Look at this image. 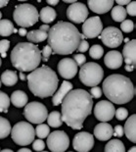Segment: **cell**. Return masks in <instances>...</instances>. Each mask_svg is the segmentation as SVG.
<instances>
[{
  "instance_id": "6da1fadb",
  "label": "cell",
  "mask_w": 136,
  "mask_h": 152,
  "mask_svg": "<svg viewBox=\"0 0 136 152\" xmlns=\"http://www.w3.org/2000/svg\"><path fill=\"white\" fill-rule=\"evenodd\" d=\"M62 121L73 129L80 130L83 122L92 113L93 99L84 89H73L62 101Z\"/></svg>"
},
{
  "instance_id": "7a4b0ae2",
  "label": "cell",
  "mask_w": 136,
  "mask_h": 152,
  "mask_svg": "<svg viewBox=\"0 0 136 152\" xmlns=\"http://www.w3.org/2000/svg\"><path fill=\"white\" fill-rule=\"evenodd\" d=\"M84 35L73 24L60 21L48 31V45L52 53L59 55H69L77 49Z\"/></svg>"
},
{
  "instance_id": "3957f363",
  "label": "cell",
  "mask_w": 136,
  "mask_h": 152,
  "mask_svg": "<svg viewBox=\"0 0 136 152\" xmlns=\"http://www.w3.org/2000/svg\"><path fill=\"white\" fill-rule=\"evenodd\" d=\"M28 88L33 95L40 98L53 96L57 91L59 79L56 72L47 66L36 68L27 76Z\"/></svg>"
},
{
  "instance_id": "277c9868",
  "label": "cell",
  "mask_w": 136,
  "mask_h": 152,
  "mask_svg": "<svg viewBox=\"0 0 136 152\" xmlns=\"http://www.w3.org/2000/svg\"><path fill=\"white\" fill-rule=\"evenodd\" d=\"M104 94L110 102L116 104H125L133 99L135 87L127 77L114 74L107 77L103 82Z\"/></svg>"
},
{
  "instance_id": "5b68a950",
  "label": "cell",
  "mask_w": 136,
  "mask_h": 152,
  "mask_svg": "<svg viewBox=\"0 0 136 152\" xmlns=\"http://www.w3.org/2000/svg\"><path fill=\"white\" fill-rule=\"evenodd\" d=\"M41 61V51L37 45L31 42H20L11 51V63L21 73L32 72Z\"/></svg>"
},
{
  "instance_id": "8992f818",
  "label": "cell",
  "mask_w": 136,
  "mask_h": 152,
  "mask_svg": "<svg viewBox=\"0 0 136 152\" xmlns=\"http://www.w3.org/2000/svg\"><path fill=\"white\" fill-rule=\"evenodd\" d=\"M13 18L18 26L27 28L36 24L39 20V14L33 5L23 3L16 6L15 11L13 13Z\"/></svg>"
},
{
  "instance_id": "52a82bcc",
  "label": "cell",
  "mask_w": 136,
  "mask_h": 152,
  "mask_svg": "<svg viewBox=\"0 0 136 152\" xmlns=\"http://www.w3.org/2000/svg\"><path fill=\"white\" fill-rule=\"evenodd\" d=\"M104 71L99 64L94 62L85 63L79 71V80L84 86L94 87L102 82Z\"/></svg>"
},
{
  "instance_id": "ba28073f",
  "label": "cell",
  "mask_w": 136,
  "mask_h": 152,
  "mask_svg": "<svg viewBox=\"0 0 136 152\" xmlns=\"http://www.w3.org/2000/svg\"><path fill=\"white\" fill-rule=\"evenodd\" d=\"M11 137L16 144L25 146L33 142L35 132L33 127L27 122L17 123L11 130Z\"/></svg>"
},
{
  "instance_id": "9c48e42d",
  "label": "cell",
  "mask_w": 136,
  "mask_h": 152,
  "mask_svg": "<svg viewBox=\"0 0 136 152\" xmlns=\"http://www.w3.org/2000/svg\"><path fill=\"white\" fill-rule=\"evenodd\" d=\"M24 116L28 122L39 125L42 124L45 120H47L48 111L45 105H43L42 103L32 101L25 106Z\"/></svg>"
},
{
  "instance_id": "30bf717a",
  "label": "cell",
  "mask_w": 136,
  "mask_h": 152,
  "mask_svg": "<svg viewBox=\"0 0 136 152\" xmlns=\"http://www.w3.org/2000/svg\"><path fill=\"white\" fill-rule=\"evenodd\" d=\"M47 146L52 152H65L70 146V138L63 131L52 132L47 137Z\"/></svg>"
},
{
  "instance_id": "8fae6325",
  "label": "cell",
  "mask_w": 136,
  "mask_h": 152,
  "mask_svg": "<svg viewBox=\"0 0 136 152\" xmlns=\"http://www.w3.org/2000/svg\"><path fill=\"white\" fill-rule=\"evenodd\" d=\"M99 37L102 40V42L110 48L119 47L124 41L122 33L119 31V28L116 27H108L104 28Z\"/></svg>"
},
{
  "instance_id": "7c38bea8",
  "label": "cell",
  "mask_w": 136,
  "mask_h": 152,
  "mask_svg": "<svg viewBox=\"0 0 136 152\" xmlns=\"http://www.w3.org/2000/svg\"><path fill=\"white\" fill-rule=\"evenodd\" d=\"M88 17V8L85 4L76 2L71 4L67 9V18L76 24L84 23Z\"/></svg>"
},
{
  "instance_id": "4fadbf2b",
  "label": "cell",
  "mask_w": 136,
  "mask_h": 152,
  "mask_svg": "<svg viewBox=\"0 0 136 152\" xmlns=\"http://www.w3.org/2000/svg\"><path fill=\"white\" fill-rule=\"evenodd\" d=\"M115 106L112 102L108 100H102L96 103L94 107V115L97 120L102 123H107L114 118L115 116Z\"/></svg>"
},
{
  "instance_id": "5bb4252c",
  "label": "cell",
  "mask_w": 136,
  "mask_h": 152,
  "mask_svg": "<svg viewBox=\"0 0 136 152\" xmlns=\"http://www.w3.org/2000/svg\"><path fill=\"white\" fill-rule=\"evenodd\" d=\"M73 146L79 152H88L94 146V137L87 132H80L74 135Z\"/></svg>"
},
{
  "instance_id": "9a60e30c",
  "label": "cell",
  "mask_w": 136,
  "mask_h": 152,
  "mask_svg": "<svg viewBox=\"0 0 136 152\" xmlns=\"http://www.w3.org/2000/svg\"><path fill=\"white\" fill-rule=\"evenodd\" d=\"M103 31V25L99 17H91L86 19L82 25V33L84 37L94 38L99 37Z\"/></svg>"
},
{
  "instance_id": "2e32d148",
  "label": "cell",
  "mask_w": 136,
  "mask_h": 152,
  "mask_svg": "<svg viewBox=\"0 0 136 152\" xmlns=\"http://www.w3.org/2000/svg\"><path fill=\"white\" fill-rule=\"evenodd\" d=\"M122 58L125 61V70L132 72L136 65V40L132 39L126 42L122 50Z\"/></svg>"
},
{
  "instance_id": "e0dca14e",
  "label": "cell",
  "mask_w": 136,
  "mask_h": 152,
  "mask_svg": "<svg viewBox=\"0 0 136 152\" xmlns=\"http://www.w3.org/2000/svg\"><path fill=\"white\" fill-rule=\"evenodd\" d=\"M58 72L64 79L71 80L76 75L77 65L72 58H64L58 64Z\"/></svg>"
},
{
  "instance_id": "ac0fdd59",
  "label": "cell",
  "mask_w": 136,
  "mask_h": 152,
  "mask_svg": "<svg viewBox=\"0 0 136 152\" xmlns=\"http://www.w3.org/2000/svg\"><path fill=\"white\" fill-rule=\"evenodd\" d=\"M114 2L113 0H89L88 7L96 14H104L113 8Z\"/></svg>"
},
{
  "instance_id": "d6986e66",
  "label": "cell",
  "mask_w": 136,
  "mask_h": 152,
  "mask_svg": "<svg viewBox=\"0 0 136 152\" xmlns=\"http://www.w3.org/2000/svg\"><path fill=\"white\" fill-rule=\"evenodd\" d=\"M122 61H124V58H122L121 53L116 50L109 51L104 57L105 65L109 69H113V70L119 69L122 65Z\"/></svg>"
},
{
  "instance_id": "ffe728a7",
  "label": "cell",
  "mask_w": 136,
  "mask_h": 152,
  "mask_svg": "<svg viewBox=\"0 0 136 152\" xmlns=\"http://www.w3.org/2000/svg\"><path fill=\"white\" fill-rule=\"evenodd\" d=\"M113 128L108 123H100L94 128V137L101 141H107L112 137Z\"/></svg>"
},
{
  "instance_id": "44dd1931",
  "label": "cell",
  "mask_w": 136,
  "mask_h": 152,
  "mask_svg": "<svg viewBox=\"0 0 136 152\" xmlns=\"http://www.w3.org/2000/svg\"><path fill=\"white\" fill-rule=\"evenodd\" d=\"M73 83L68 82V80H64L62 83V85L59 87V89L54 93L53 97H52V103L54 106H58L62 103L63 99L66 97V95L70 91L73 90Z\"/></svg>"
},
{
  "instance_id": "7402d4cb",
  "label": "cell",
  "mask_w": 136,
  "mask_h": 152,
  "mask_svg": "<svg viewBox=\"0 0 136 152\" xmlns=\"http://www.w3.org/2000/svg\"><path fill=\"white\" fill-rule=\"evenodd\" d=\"M124 132L131 142H136V115L133 114L130 117L127 118V121L125 122Z\"/></svg>"
},
{
  "instance_id": "603a6c76",
  "label": "cell",
  "mask_w": 136,
  "mask_h": 152,
  "mask_svg": "<svg viewBox=\"0 0 136 152\" xmlns=\"http://www.w3.org/2000/svg\"><path fill=\"white\" fill-rule=\"evenodd\" d=\"M10 101L15 107L21 108V107H25L28 104V97L27 93L24 92L23 90H16V91H14L11 94Z\"/></svg>"
},
{
  "instance_id": "cb8c5ba5",
  "label": "cell",
  "mask_w": 136,
  "mask_h": 152,
  "mask_svg": "<svg viewBox=\"0 0 136 152\" xmlns=\"http://www.w3.org/2000/svg\"><path fill=\"white\" fill-rule=\"evenodd\" d=\"M39 14L40 20L44 23V24H49L52 23L57 17V13L55 11V9H53L50 6H46L41 9V11L38 13Z\"/></svg>"
},
{
  "instance_id": "d4e9b609",
  "label": "cell",
  "mask_w": 136,
  "mask_h": 152,
  "mask_svg": "<svg viewBox=\"0 0 136 152\" xmlns=\"http://www.w3.org/2000/svg\"><path fill=\"white\" fill-rule=\"evenodd\" d=\"M19 80L18 74L11 70H6L1 75V83L6 86H13L17 83Z\"/></svg>"
},
{
  "instance_id": "484cf974",
  "label": "cell",
  "mask_w": 136,
  "mask_h": 152,
  "mask_svg": "<svg viewBox=\"0 0 136 152\" xmlns=\"http://www.w3.org/2000/svg\"><path fill=\"white\" fill-rule=\"evenodd\" d=\"M48 37V33L42 31L40 30H33L31 31H28L27 34V38L31 43H37L42 42L46 40Z\"/></svg>"
},
{
  "instance_id": "4316f807",
  "label": "cell",
  "mask_w": 136,
  "mask_h": 152,
  "mask_svg": "<svg viewBox=\"0 0 136 152\" xmlns=\"http://www.w3.org/2000/svg\"><path fill=\"white\" fill-rule=\"evenodd\" d=\"M105 152H125L124 144L119 140H112L106 144Z\"/></svg>"
},
{
  "instance_id": "83f0119b",
  "label": "cell",
  "mask_w": 136,
  "mask_h": 152,
  "mask_svg": "<svg viewBox=\"0 0 136 152\" xmlns=\"http://www.w3.org/2000/svg\"><path fill=\"white\" fill-rule=\"evenodd\" d=\"M48 126L52 128H59L63 125L62 115L58 111H52L47 117Z\"/></svg>"
},
{
  "instance_id": "f1b7e54d",
  "label": "cell",
  "mask_w": 136,
  "mask_h": 152,
  "mask_svg": "<svg viewBox=\"0 0 136 152\" xmlns=\"http://www.w3.org/2000/svg\"><path fill=\"white\" fill-rule=\"evenodd\" d=\"M14 25L10 20H7V19L0 20V35L9 37L14 33Z\"/></svg>"
},
{
  "instance_id": "f546056e",
  "label": "cell",
  "mask_w": 136,
  "mask_h": 152,
  "mask_svg": "<svg viewBox=\"0 0 136 152\" xmlns=\"http://www.w3.org/2000/svg\"><path fill=\"white\" fill-rule=\"evenodd\" d=\"M111 16H112L113 20L116 22H124L126 18L125 8H124L122 6H119V5L115 6V7L112 8Z\"/></svg>"
},
{
  "instance_id": "4dcf8cb0",
  "label": "cell",
  "mask_w": 136,
  "mask_h": 152,
  "mask_svg": "<svg viewBox=\"0 0 136 152\" xmlns=\"http://www.w3.org/2000/svg\"><path fill=\"white\" fill-rule=\"evenodd\" d=\"M12 130L10 122L7 119L0 117V140L7 137Z\"/></svg>"
},
{
  "instance_id": "1f68e13d",
  "label": "cell",
  "mask_w": 136,
  "mask_h": 152,
  "mask_svg": "<svg viewBox=\"0 0 136 152\" xmlns=\"http://www.w3.org/2000/svg\"><path fill=\"white\" fill-rule=\"evenodd\" d=\"M34 132H35V135H37V137H39V140H42V138H45L49 135L50 129L48 125L39 124L34 130Z\"/></svg>"
},
{
  "instance_id": "d6a6232c",
  "label": "cell",
  "mask_w": 136,
  "mask_h": 152,
  "mask_svg": "<svg viewBox=\"0 0 136 152\" xmlns=\"http://www.w3.org/2000/svg\"><path fill=\"white\" fill-rule=\"evenodd\" d=\"M10 102V97L5 92L0 91V112H8Z\"/></svg>"
},
{
  "instance_id": "836d02e7",
  "label": "cell",
  "mask_w": 136,
  "mask_h": 152,
  "mask_svg": "<svg viewBox=\"0 0 136 152\" xmlns=\"http://www.w3.org/2000/svg\"><path fill=\"white\" fill-rule=\"evenodd\" d=\"M103 54H104V48L99 44L93 45V46H91V48L89 49L90 57L93 58V59H95V60L100 59V58L103 56Z\"/></svg>"
},
{
  "instance_id": "e575fe53",
  "label": "cell",
  "mask_w": 136,
  "mask_h": 152,
  "mask_svg": "<svg viewBox=\"0 0 136 152\" xmlns=\"http://www.w3.org/2000/svg\"><path fill=\"white\" fill-rule=\"evenodd\" d=\"M134 28V24L133 22L131 20H124V22H121V30L124 31V33H131Z\"/></svg>"
},
{
  "instance_id": "d590c367",
  "label": "cell",
  "mask_w": 136,
  "mask_h": 152,
  "mask_svg": "<svg viewBox=\"0 0 136 152\" xmlns=\"http://www.w3.org/2000/svg\"><path fill=\"white\" fill-rule=\"evenodd\" d=\"M9 47H10V41L7 39L0 40V54H1L2 58H5L7 56L6 52L9 50Z\"/></svg>"
},
{
  "instance_id": "8d00e7d4",
  "label": "cell",
  "mask_w": 136,
  "mask_h": 152,
  "mask_svg": "<svg viewBox=\"0 0 136 152\" xmlns=\"http://www.w3.org/2000/svg\"><path fill=\"white\" fill-rule=\"evenodd\" d=\"M115 116L116 117V119L119 120V121H124V120H125L126 118H127V116H128L127 109H125L124 107L119 108L118 110H116Z\"/></svg>"
},
{
  "instance_id": "74e56055",
  "label": "cell",
  "mask_w": 136,
  "mask_h": 152,
  "mask_svg": "<svg viewBox=\"0 0 136 152\" xmlns=\"http://www.w3.org/2000/svg\"><path fill=\"white\" fill-rule=\"evenodd\" d=\"M51 54H52V49H51V47L49 45L44 46L43 49L41 51V60L43 61V62H47V61L49 60Z\"/></svg>"
},
{
  "instance_id": "f35d334b",
  "label": "cell",
  "mask_w": 136,
  "mask_h": 152,
  "mask_svg": "<svg viewBox=\"0 0 136 152\" xmlns=\"http://www.w3.org/2000/svg\"><path fill=\"white\" fill-rule=\"evenodd\" d=\"M32 148L33 150L37 151V152H41L44 150L45 148V143L44 141L42 140H33V144H32Z\"/></svg>"
},
{
  "instance_id": "ab89813d",
  "label": "cell",
  "mask_w": 136,
  "mask_h": 152,
  "mask_svg": "<svg viewBox=\"0 0 136 152\" xmlns=\"http://www.w3.org/2000/svg\"><path fill=\"white\" fill-rule=\"evenodd\" d=\"M126 11V14L132 16V17H134L136 15V3L135 1H130L127 4V7L125 9Z\"/></svg>"
},
{
  "instance_id": "60d3db41",
  "label": "cell",
  "mask_w": 136,
  "mask_h": 152,
  "mask_svg": "<svg viewBox=\"0 0 136 152\" xmlns=\"http://www.w3.org/2000/svg\"><path fill=\"white\" fill-rule=\"evenodd\" d=\"M77 66H82L84 64L86 63V57L84 56L83 54H76L73 56V59Z\"/></svg>"
},
{
  "instance_id": "b9f144b4",
  "label": "cell",
  "mask_w": 136,
  "mask_h": 152,
  "mask_svg": "<svg viewBox=\"0 0 136 152\" xmlns=\"http://www.w3.org/2000/svg\"><path fill=\"white\" fill-rule=\"evenodd\" d=\"M102 89L100 88L98 86H94L92 87L91 89H90V93L89 94L91 95V97H94V98H100L102 96Z\"/></svg>"
},
{
  "instance_id": "7bdbcfd3",
  "label": "cell",
  "mask_w": 136,
  "mask_h": 152,
  "mask_svg": "<svg viewBox=\"0 0 136 152\" xmlns=\"http://www.w3.org/2000/svg\"><path fill=\"white\" fill-rule=\"evenodd\" d=\"M88 48H89V44H88V42H87V40L82 39L81 41H80V43H79L76 50H79V52L83 53V52H85V51L88 50Z\"/></svg>"
},
{
  "instance_id": "ee69618b",
  "label": "cell",
  "mask_w": 136,
  "mask_h": 152,
  "mask_svg": "<svg viewBox=\"0 0 136 152\" xmlns=\"http://www.w3.org/2000/svg\"><path fill=\"white\" fill-rule=\"evenodd\" d=\"M124 134V128L121 127V126H116L115 129H113V135H115V137H121L122 135Z\"/></svg>"
},
{
  "instance_id": "f6af8a7d",
  "label": "cell",
  "mask_w": 136,
  "mask_h": 152,
  "mask_svg": "<svg viewBox=\"0 0 136 152\" xmlns=\"http://www.w3.org/2000/svg\"><path fill=\"white\" fill-rule=\"evenodd\" d=\"M129 2H130L129 0H116L118 5L119 6H122V7H124V5H127Z\"/></svg>"
},
{
  "instance_id": "bcb514c9",
  "label": "cell",
  "mask_w": 136,
  "mask_h": 152,
  "mask_svg": "<svg viewBox=\"0 0 136 152\" xmlns=\"http://www.w3.org/2000/svg\"><path fill=\"white\" fill-rule=\"evenodd\" d=\"M18 34H20L21 37H25V35H27V34H28V31H27V30H25V28H19V31H18Z\"/></svg>"
},
{
  "instance_id": "7dc6e473",
  "label": "cell",
  "mask_w": 136,
  "mask_h": 152,
  "mask_svg": "<svg viewBox=\"0 0 136 152\" xmlns=\"http://www.w3.org/2000/svg\"><path fill=\"white\" fill-rule=\"evenodd\" d=\"M39 30L42 31H46V33H48L50 30V28H49V25H42L41 27L39 28Z\"/></svg>"
},
{
  "instance_id": "c3c4849f",
  "label": "cell",
  "mask_w": 136,
  "mask_h": 152,
  "mask_svg": "<svg viewBox=\"0 0 136 152\" xmlns=\"http://www.w3.org/2000/svg\"><path fill=\"white\" fill-rule=\"evenodd\" d=\"M47 3L50 6H55V5H57L58 3H59V1H58V0H47Z\"/></svg>"
},
{
  "instance_id": "681fc988",
  "label": "cell",
  "mask_w": 136,
  "mask_h": 152,
  "mask_svg": "<svg viewBox=\"0 0 136 152\" xmlns=\"http://www.w3.org/2000/svg\"><path fill=\"white\" fill-rule=\"evenodd\" d=\"M6 5H8V0H0V8L5 7Z\"/></svg>"
},
{
  "instance_id": "f907efd6",
  "label": "cell",
  "mask_w": 136,
  "mask_h": 152,
  "mask_svg": "<svg viewBox=\"0 0 136 152\" xmlns=\"http://www.w3.org/2000/svg\"><path fill=\"white\" fill-rule=\"evenodd\" d=\"M18 152H32V151L28 149V148H21V149L18 150Z\"/></svg>"
},
{
  "instance_id": "816d5d0a",
  "label": "cell",
  "mask_w": 136,
  "mask_h": 152,
  "mask_svg": "<svg viewBox=\"0 0 136 152\" xmlns=\"http://www.w3.org/2000/svg\"><path fill=\"white\" fill-rule=\"evenodd\" d=\"M76 0H64V3H71V4H73L76 3Z\"/></svg>"
},
{
  "instance_id": "f5cc1de1",
  "label": "cell",
  "mask_w": 136,
  "mask_h": 152,
  "mask_svg": "<svg viewBox=\"0 0 136 152\" xmlns=\"http://www.w3.org/2000/svg\"><path fill=\"white\" fill-rule=\"evenodd\" d=\"M20 79L22 80H25V74L24 73H21L20 72Z\"/></svg>"
},
{
  "instance_id": "db71d44e",
  "label": "cell",
  "mask_w": 136,
  "mask_h": 152,
  "mask_svg": "<svg viewBox=\"0 0 136 152\" xmlns=\"http://www.w3.org/2000/svg\"><path fill=\"white\" fill-rule=\"evenodd\" d=\"M128 152H136V147L133 146V147H131L130 149L128 150Z\"/></svg>"
},
{
  "instance_id": "11a10c76",
  "label": "cell",
  "mask_w": 136,
  "mask_h": 152,
  "mask_svg": "<svg viewBox=\"0 0 136 152\" xmlns=\"http://www.w3.org/2000/svg\"><path fill=\"white\" fill-rule=\"evenodd\" d=\"M0 152H14V151L11 150V149H3V150H1Z\"/></svg>"
},
{
  "instance_id": "9f6ffc18",
  "label": "cell",
  "mask_w": 136,
  "mask_h": 152,
  "mask_svg": "<svg viewBox=\"0 0 136 152\" xmlns=\"http://www.w3.org/2000/svg\"><path fill=\"white\" fill-rule=\"evenodd\" d=\"M129 40H130V39H129V38H125V39H124V42L126 43V42H128V41H129Z\"/></svg>"
},
{
  "instance_id": "6f0895ef",
  "label": "cell",
  "mask_w": 136,
  "mask_h": 152,
  "mask_svg": "<svg viewBox=\"0 0 136 152\" xmlns=\"http://www.w3.org/2000/svg\"><path fill=\"white\" fill-rule=\"evenodd\" d=\"M1 18H2V13L0 12V20H1Z\"/></svg>"
},
{
  "instance_id": "680465c9",
  "label": "cell",
  "mask_w": 136,
  "mask_h": 152,
  "mask_svg": "<svg viewBox=\"0 0 136 152\" xmlns=\"http://www.w3.org/2000/svg\"><path fill=\"white\" fill-rule=\"evenodd\" d=\"M1 63H2V61H1V57H0V66H1Z\"/></svg>"
},
{
  "instance_id": "91938a15",
  "label": "cell",
  "mask_w": 136,
  "mask_h": 152,
  "mask_svg": "<svg viewBox=\"0 0 136 152\" xmlns=\"http://www.w3.org/2000/svg\"><path fill=\"white\" fill-rule=\"evenodd\" d=\"M1 83H1V80H0V87H1Z\"/></svg>"
},
{
  "instance_id": "94428289",
  "label": "cell",
  "mask_w": 136,
  "mask_h": 152,
  "mask_svg": "<svg viewBox=\"0 0 136 152\" xmlns=\"http://www.w3.org/2000/svg\"><path fill=\"white\" fill-rule=\"evenodd\" d=\"M41 152H48V151H41Z\"/></svg>"
},
{
  "instance_id": "6125c7cd",
  "label": "cell",
  "mask_w": 136,
  "mask_h": 152,
  "mask_svg": "<svg viewBox=\"0 0 136 152\" xmlns=\"http://www.w3.org/2000/svg\"><path fill=\"white\" fill-rule=\"evenodd\" d=\"M70 152H72V151H70Z\"/></svg>"
}]
</instances>
